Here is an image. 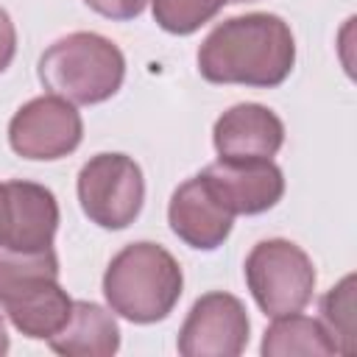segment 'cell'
Segmentation results:
<instances>
[{"label": "cell", "mask_w": 357, "mask_h": 357, "mask_svg": "<svg viewBox=\"0 0 357 357\" xmlns=\"http://www.w3.org/2000/svg\"><path fill=\"white\" fill-rule=\"evenodd\" d=\"M212 142L220 159H273L284 145V123L262 103H237L215 120Z\"/></svg>", "instance_id": "cell-10"}, {"label": "cell", "mask_w": 357, "mask_h": 357, "mask_svg": "<svg viewBox=\"0 0 357 357\" xmlns=\"http://www.w3.org/2000/svg\"><path fill=\"white\" fill-rule=\"evenodd\" d=\"M47 343L64 357H112L120 349V326L106 307L95 301H73L67 324L47 337Z\"/></svg>", "instance_id": "cell-13"}, {"label": "cell", "mask_w": 357, "mask_h": 357, "mask_svg": "<svg viewBox=\"0 0 357 357\" xmlns=\"http://www.w3.org/2000/svg\"><path fill=\"white\" fill-rule=\"evenodd\" d=\"M14 53H17V28L8 11L0 6V73H6V67L14 61Z\"/></svg>", "instance_id": "cell-19"}, {"label": "cell", "mask_w": 357, "mask_h": 357, "mask_svg": "<svg viewBox=\"0 0 357 357\" xmlns=\"http://www.w3.org/2000/svg\"><path fill=\"white\" fill-rule=\"evenodd\" d=\"M201 176L231 215H262L284 195V176L273 159H218Z\"/></svg>", "instance_id": "cell-8"}, {"label": "cell", "mask_w": 357, "mask_h": 357, "mask_svg": "<svg viewBox=\"0 0 357 357\" xmlns=\"http://www.w3.org/2000/svg\"><path fill=\"white\" fill-rule=\"evenodd\" d=\"M243 273L257 307L268 318L301 312L312 301L315 265L301 245L284 237L257 243L245 257Z\"/></svg>", "instance_id": "cell-4"}, {"label": "cell", "mask_w": 357, "mask_h": 357, "mask_svg": "<svg viewBox=\"0 0 357 357\" xmlns=\"http://www.w3.org/2000/svg\"><path fill=\"white\" fill-rule=\"evenodd\" d=\"M181 290V265L167 248L148 240L117 251L103 273V296L109 310L131 324L165 321L178 304Z\"/></svg>", "instance_id": "cell-2"}, {"label": "cell", "mask_w": 357, "mask_h": 357, "mask_svg": "<svg viewBox=\"0 0 357 357\" xmlns=\"http://www.w3.org/2000/svg\"><path fill=\"white\" fill-rule=\"evenodd\" d=\"M36 73L50 95L73 106H95L123 86L126 56L112 39L92 31H75L56 39L39 56Z\"/></svg>", "instance_id": "cell-3"}, {"label": "cell", "mask_w": 357, "mask_h": 357, "mask_svg": "<svg viewBox=\"0 0 357 357\" xmlns=\"http://www.w3.org/2000/svg\"><path fill=\"white\" fill-rule=\"evenodd\" d=\"M47 276H59V257L53 248L17 251V248L0 245V304L17 290Z\"/></svg>", "instance_id": "cell-15"}, {"label": "cell", "mask_w": 357, "mask_h": 357, "mask_svg": "<svg viewBox=\"0 0 357 357\" xmlns=\"http://www.w3.org/2000/svg\"><path fill=\"white\" fill-rule=\"evenodd\" d=\"M11 340H8V329H6V321H3V312H0V357L8 351Z\"/></svg>", "instance_id": "cell-21"}, {"label": "cell", "mask_w": 357, "mask_h": 357, "mask_svg": "<svg viewBox=\"0 0 357 357\" xmlns=\"http://www.w3.org/2000/svg\"><path fill=\"white\" fill-rule=\"evenodd\" d=\"M0 307L6 310L17 332L31 340H47L67 324L73 312V298L59 284V276H47L17 290Z\"/></svg>", "instance_id": "cell-12"}, {"label": "cell", "mask_w": 357, "mask_h": 357, "mask_svg": "<svg viewBox=\"0 0 357 357\" xmlns=\"http://www.w3.org/2000/svg\"><path fill=\"white\" fill-rule=\"evenodd\" d=\"M84 120L78 109L59 95H39L22 103L8 123V145L22 159L53 162L81 145Z\"/></svg>", "instance_id": "cell-6"}, {"label": "cell", "mask_w": 357, "mask_h": 357, "mask_svg": "<svg viewBox=\"0 0 357 357\" xmlns=\"http://www.w3.org/2000/svg\"><path fill=\"white\" fill-rule=\"evenodd\" d=\"M8 204H11V226L6 248L17 251H42L53 248V237L59 229V201L56 195L36 181H6Z\"/></svg>", "instance_id": "cell-11"}, {"label": "cell", "mask_w": 357, "mask_h": 357, "mask_svg": "<svg viewBox=\"0 0 357 357\" xmlns=\"http://www.w3.org/2000/svg\"><path fill=\"white\" fill-rule=\"evenodd\" d=\"M78 204L100 229L131 226L145 204L142 167L126 153H98L78 170Z\"/></svg>", "instance_id": "cell-5"}, {"label": "cell", "mask_w": 357, "mask_h": 357, "mask_svg": "<svg viewBox=\"0 0 357 357\" xmlns=\"http://www.w3.org/2000/svg\"><path fill=\"white\" fill-rule=\"evenodd\" d=\"M92 11H98L100 17H109V20H134L145 11V6L151 0H84Z\"/></svg>", "instance_id": "cell-18"}, {"label": "cell", "mask_w": 357, "mask_h": 357, "mask_svg": "<svg viewBox=\"0 0 357 357\" xmlns=\"http://www.w3.org/2000/svg\"><path fill=\"white\" fill-rule=\"evenodd\" d=\"M262 354L265 357H326L337 354L329 332L321 321L307 318L301 312H287L273 318V324L262 335Z\"/></svg>", "instance_id": "cell-14"}, {"label": "cell", "mask_w": 357, "mask_h": 357, "mask_svg": "<svg viewBox=\"0 0 357 357\" xmlns=\"http://www.w3.org/2000/svg\"><path fill=\"white\" fill-rule=\"evenodd\" d=\"M296 64L290 25L268 11H251L218 22L198 47V73L209 84L279 86Z\"/></svg>", "instance_id": "cell-1"}, {"label": "cell", "mask_w": 357, "mask_h": 357, "mask_svg": "<svg viewBox=\"0 0 357 357\" xmlns=\"http://www.w3.org/2000/svg\"><path fill=\"white\" fill-rule=\"evenodd\" d=\"M248 332L251 321L243 301L231 293L212 290L190 307L176 346L184 357H237L248 346Z\"/></svg>", "instance_id": "cell-7"}, {"label": "cell", "mask_w": 357, "mask_h": 357, "mask_svg": "<svg viewBox=\"0 0 357 357\" xmlns=\"http://www.w3.org/2000/svg\"><path fill=\"white\" fill-rule=\"evenodd\" d=\"M8 226H11V204H8V187L0 184V245L8 240Z\"/></svg>", "instance_id": "cell-20"}, {"label": "cell", "mask_w": 357, "mask_h": 357, "mask_svg": "<svg viewBox=\"0 0 357 357\" xmlns=\"http://www.w3.org/2000/svg\"><path fill=\"white\" fill-rule=\"evenodd\" d=\"M229 0H153V20L162 31L190 36L206 25Z\"/></svg>", "instance_id": "cell-17"}, {"label": "cell", "mask_w": 357, "mask_h": 357, "mask_svg": "<svg viewBox=\"0 0 357 357\" xmlns=\"http://www.w3.org/2000/svg\"><path fill=\"white\" fill-rule=\"evenodd\" d=\"M229 3H254V0H229Z\"/></svg>", "instance_id": "cell-22"}, {"label": "cell", "mask_w": 357, "mask_h": 357, "mask_svg": "<svg viewBox=\"0 0 357 357\" xmlns=\"http://www.w3.org/2000/svg\"><path fill=\"white\" fill-rule=\"evenodd\" d=\"M167 223L173 234L198 251H215L226 243L234 226V215L223 206L206 178L198 173L176 187L167 204Z\"/></svg>", "instance_id": "cell-9"}, {"label": "cell", "mask_w": 357, "mask_h": 357, "mask_svg": "<svg viewBox=\"0 0 357 357\" xmlns=\"http://www.w3.org/2000/svg\"><path fill=\"white\" fill-rule=\"evenodd\" d=\"M321 324L329 332L337 354L354 351V276H343L321 298Z\"/></svg>", "instance_id": "cell-16"}]
</instances>
